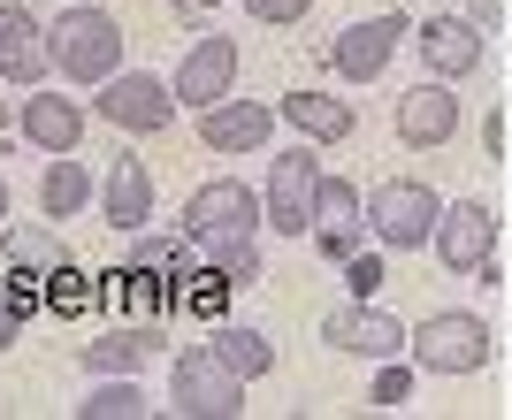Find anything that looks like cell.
Wrapping results in <instances>:
<instances>
[{
	"label": "cell",
	"mask_w": 512,
	"mask_h": 420,
	"mask_svg": "<svg viewBox=\"0 0 512 420\" xmlns=\"http://www.w3.org/2000/svg\"><path fill=\"white\" fill-rule=\"evenodd\" d=\"M46 46H54V77L92 84V92L123 69V23L92 0H62V16L46 23Z\"/></svg>",
	"instance_id": "6da1fadb"
},
{
	"label": "cell",
	"mask_w": 512,
	"mask_h": 420,
	"mask_svg": "<svg viewBox=\"0 0 512 420\" xmlns=\"http://www.w3.org/2000/svg\"><path fill=\"white\" fill-rule=\"evenodd\" d=\"M406 359L421 367V375H482L490 367V321L467 314V306H444V314H421L413 321V344Z\"/></svg>",
	"instance_id": "7a4b0ae2"
},
{
	"label": "cell",
	"mask_w": 512,
	"mask_h": 420,
	"mask_svg": "<svg viewBox=\"0 0 512 420\" xmlns=\"http://www.w3.org/2000/svg\"><path fill=\"white\" fill-rule=\"evenodd\" d=\"M436 214H444V199H436L421 176H390V184L367 191V237L383 252H428Z\"/></svg>",
	"instance_id": "3957f363"
},
{
	"label": "cell",
	"mask_w": 512,
	"mask_h": 420,
	"mask_svg": "<svg viewBox=\"0 0 512 420\" xmlns=\"http://www.w3.org/2000/svg\"><path fill=\"white\" fill-rule=\"evenodd\" d=\"M321 184H329V168H321L314 146L268 153V237H314Z\"/></svg>",
	"instance_id": "277c9868"
},
{
	"label": "cell",
	"mask_w": 512,
	"mask_h": 420,
	"mask_svg": "<svg viewBox=\"0 0 512 420\" xmlns=\"http://www.w3.org/2000/svg\"><path fill=\"white\" fill-rule=\"evenodd\" d=\"M169 413H184V420H237V413H245V382L214 359V344H184V352H176Z\"/></svg>",
	"instance_id": "5b68a950"
},
{
	"label": "cell",
	"mask_w": 512,
	"mask_h": 420,
	"mask_svg": "<svg viewBox=\"0 0 512 420\" xmlns=\"http://www.w3.org/2000/svg\"><path fill=\"white\" fill-rule=\"evenodd\" d=\"M92 115L115 130H146V138H161V130L176 123V84L169 77H153V69H115V77L100 84V100H92Z\"/></svg>",
	"instance_id": "8992f818"
},
{
	"label": "cell",
	"mask_w": 512,
	"mask_h": 420,
	"mask_svg": "<svg viewBox=\"0 0 512 420\" xmlns=\"http://www.w3.org/2000/svg\"><path fill=\"white\" fill-rule=\"evenodd\" d=\"M260 222H268V199L253 184H237V176H214V184H199L184 199L176 230L184 237H260Z\"/></svg>",
	"instance_id": "52a82bcc"
},
{
	"label": "cell",
	"mask_w": 512,
	"mask_h": 420,
	"mask_svg": "<svg viewBox=\"0 0 512 420\" xmlns=\"http://www.w3.org/2000/svg\"><path fill=\"white\" fill-rule=\"evenodd\" d=\"M413 39V23L390 8V16H360V23H344L337 39H329V77L344 84H375L390 69V54Z\"/></svg>",
	"instance_id": "ba28073f"
},
{
	"label": "cell",
	"mask_w": 512,
	"mask_h": 420,
	"mask_svg": "<svg viewBox=\"0 0 512 420\" xmlns=\"http://www.w3.org/2000/svg\"><path fill=\"white\" fill-rule=\"evenodd\" d=\"M428 252H436V268H444V275H474L482 260H497V207H490V199H451V207L436 214Z\"/></svg>",
	"instance_id": "9c48e42d"
},
{
	"label": "cell",
	"mask_w": 512,
	"mask_h": 420,
	"mask_svg": "<svg viewBox=\"0 0 512 420\" xmlns=\"http://www.w3.org/2000/svg\"><path fill=\"white\" fill-rule=\"evenodd\" d=\"M321 344H329V352H352V359H406L413 329L398 314H383L375 298H352V306H337V314L321 321Z\"/></svg>",
	"instance_id": "30bf717a"
},
{
	"label": "cell",
	"mask_w": 512,
	"mask_h": 420,
	"mask_svg": "<svg viewBox=\"0 0 512 420\" xmlns=\"http://www.w3.org/2000/svg\"><path fill=\"white\" fill-rule=\"evenodd\" d=\"M169 84H176V107H199V115H207L214 100H230L237 92V39H222V31L192 39Z\"/></svg>",
	"instance_id": "8fae6325"
},
{
	"label": "cell",
	"mask_w": 512,
	"mask_h": 420,
	"mask_svg": "<svg viewBox=\"0 0 512 420\" xmlns=\"http://www.w3.org/2000/svg\"><path fill=\"white\" fill-rule=\"evenodd\" d=\"M16 130H23V146H39V153H77V146H85V100L39 84V92H23Z\"/></svg>",
	"instance_id": "7c38bea8"
},
{
	"label": "cell",
	"mask_w": 512,
	"mask_h": 420,
	"mask_svg": "<svg viewBox=\"0 0 512 420\" xmlns=\"http://www.w3.org/2000/svg\"><path fill=\"white\" fill-rule=\"evenodd\" d=\"M459 138V100H451V84L444 77H428L413 84V92H398V146L413 153H436Z\"/></svg>",
	"instance_id": "4fadbf2b"
},
{
	"label": "cell",
	"mask_w": 512,
	"mask_h": 420,
	"mask_svg": "<svg viewBox=\"0 0 512 420\" xmlns=\"http://www.w3.org/2000/svg\"><path fill=\"white\" fill-rule=\"evenodd\" d=\"M482 39H490V31H482L474 16H428L421 31H413L428 77H444V84H459V77H474V69H482Z\"/></svg>",
	"instance_id": "5bb4252c"
},
{
	"label": "cell",
	"mask_w": 512,
	"mask_h": 420,
	"mask_svg": "<svg viewBox=\"0 0 512 420\" xmlns=\"http://www.w3.org/2000/svg\"><path fill=\"white\" fill-rule=\"evenodd\" d=\"M276 138V107L268 100H214L199 115V146L207 153H268Z\"/></svg>",
	"instance_id": "9a60e30c"
},
{
	"label": "cell",
	"mask_w": 512,
	"mask_h": 420,
	"mask_svg": "<svg viewBox=\"0 0 512 420\" xmlns=\"http://www.w3.org/2000/svg\"><path fill=\"white\" fill-rule=\"evenodd\" d=\"M0 77L23 92H39L54 77V46H46V23L31 8H0Z\"/></svg>",
	"instance_id": "2e32d148"
},
{
	"label": "cell",
	"mask_w": 512,
	"mask_h": 420,
	"mask_svg": "<svg viewBox=\"0 0 512 420\" xmlns=\"http://www.w3.org/2000/svg\"><path fill=\"white\" fill-rule=\"evenodd\" d=\"M161 344H169V336H161V321H123V329H107V336H92V344H77V359H85V375H146Z\"/></svg>",
	"instance_id": "e0dca14e"
},
{
	"label": "cell",
	"mask_w": 512,
	"mask_h": 420,
	"mask_svg": "<svg viewBox=\"0 0 512 420\" xmlns=\"http://www.w3.org/2000/svg\"><path fill=\"white\" fill-rule=\"evenodd\" d=\"M100 214L115 222V230H146L153 222V176L138 153H115V168H107V184H100Z\"/></svg>",
	"instance_id": "ac0fdd59"
},
{
	"label": "cell",
	"mask_w": 512,
	"mask_h": 420,
	"mask_svg": "<svg viewBox=\"0 0 512 420\" xmlns=\"http://www.w3.org/2000/svg\"><path fill=\"white\" fill-rule=\"evenodd\" d=\"M276 115L306 130V146H344L352 138V100H329V92H283Z\"/></svg>",
	"instance_id": "d6986e66"
},
{
	"label": "cell",
	"mask_w": 512,
	"mask_h": 420,
	"mask_svg": "<svg viewBox=\"0 0 512 420\" xmlns=\"http://www.w3.org/2000/svg\"><path fill=\"white\" fill-rule=\"evenodd\" d=\"M92 199H100V184L85 176V161H77V153H54L46 176H39V214L46 222H77Z\"/></svg>",
	"instance_id": "ffe728a7"
},
{
	"label": "cell",
	"mask_w": 512,
	"mask_h": 420,
	"mask_svg": "<svg viewBox=\"0 0 512 420\" xmlns=\"http://www.w3.org/2000/svg\"><path fill=\"white\" fill-rule=\"evenodd\" d=\"M214 359L230 367L237 382H260V375H276V344H268V329H245V321H214L207 329Z\"/></svg>",
	"instance_id": "44dd1931"
},
{
	"label": "cell",
	"mask_w": 512,
	"mask_h": 420,
	"mask_svg": "<svg viewBox=\"0 0 512 420\" xmlns=\"http://www.w3.org/2000/svg\"><path fill=\"white\" fill-rule=\"evenodd\" d=\"M0 260H8V275H31V283H46V275L69 260V245L46 222H23V230H0Z\"/></svg>",
	"instance_id": "7402d4cb"
},
{
	"label": "cell",
	"mask_w": 512,
	"mask_h": 420,
	"mask_svg": "<svg viewBox=\"0 0 512 420\" xmlns=\"http://www.w3.org/2000/svg\"><path fill=\"white\" fill-rule=\"evenodd\" d=\"M192 252H199V268H214L230 291H253L260 275H268V268H260V245H253V237H192Z\"/></svg>",
	"instance_id": "603a6c76"
},
{
	"label": "cell",
	"mask_w": 512,
	"mask_h": 420,
	"mask_svg": "<svg viewBox=\"0 0 512 420\" xmlns=\"http://www.w3.org/2000/svg\"><path fill=\"white\" fill-rule=\"evenodd\" d=\"M138 413H153L146 375H92L85 405H77V420H138Z\"/></svg>",
	"instance_id": "cb8c5ba5"
},
{
	"label": "cell",
	"mask_w": 512,
	"mask_h": 420,
	"mask_svg": "<svg viewBox=\"0 0 512 420\" xmlns=\"http://www.w3.org/2000/svg\"><path fill=\"white\" fill-rule=\"evenodd\" d=\"M314 230H367V191L352 184V176H329V184H321Z\"/></svg>",
	"instance_id": "d4e9b609"
},
{
	"label": "cell",
	"mask_w": 512,
	"mask_h": 420,
	"mask_svg": "<svg viewBox=\"0 0 512 420\" xmlns=\"http://www.w3.org/2000/svg\"><path fill=\"white\" fill-rule=\"evenodd\" d=\"M92 298H100V283H92L85 268H77V260H62V268L46 275V314H62V321H77L92 306Z\"/></svg>",
	"instance_id": "484cf974"
},
{
	"label": "cell",
	"mask_w": 512,
	"mask_h": 420,
	"mask_svg": "<svg viewBox=\"0 0 512 420\" xmlns=\"http://www.w3.org/2000/svg\"><path fill=\"white\" fill-rule=\"evenodd\" d=\"M184 306H192V314H199V321H207V329H214V321L230 314V283H222V275H214V268H199L192 283H184Z\"/></svg>",
	"instance_id": "4316f807"
},
{
	"label": "cell",
	"mask_w": 512,
	"mask_h": 420,
	"mask_svg": "<svg viewBox=\"0 0 512 420\" xmlns=\"http://www.w3.org/2000/svg\"><path fill=\"white\" fill-rule=\"evenodd\" d=\"M413 375H421L413 359H383V367H375V382H367V405H406V398H413Z\"/></svg>",
	"instance_id": "83f0119b"
},
{
	"label": "cell",
	"mask_w": 512,
	"mask_h": 420,
	"mask_svg": "<svg viewBox=\"0 0 512 420\" xmlns=\"http://www.w3.org/2000/svg\"><path fill=\"white\" fill-rule=\"evenodd\" d=\"M344 291H352V298L383 291V252H352V260H344Z\"/></svg>",
	"instance_id": "f1b7e54d"
},
{
	"label": "cell",
	"mask_w": 512,
	"mask_h": 420,
	"mask_svg": "<svg viewBox=\"0 0 512 420\" xmlns=\"http://www.w3.org/2000/svg\"><path fill=\"white\" fill-rule=\"evenodd\" d=\"M245 16H253V23H306V16H314V0H245Z\"/></svg>",
	"instance_id": "f546056e"
},
{
	"label": "cell",
	"mask_w": 512,
	"mask_h": 420,
	"mask_svg": "<svg viewBox=\"0 0 512 420\" xmlns=\"http://www.w3.org/2000/svg\"><path fill=\"white\" fill-rule=\"evenodd\" d=\"M314 252H321V260H337V268H344V260L360 252V230H314Z\"/></svg>",
	"instance_id": "4dcf8cb0"
},
{
	"label": "cell",
	"mask_w": 512,
	"mask_h": 420,
	"mask_svg": "<svg viewBox=\"0 0 512 420\" xmlns=\"http://www.w3.org/2000/svg\"><path fill=\"white\" fill-rule=\"evenodd\" d=\"M23 321H31V314H23L16 298H8V283H0V352H8V344H23Z\"/></svg>",
	"instance_id": "1f68e13d"
},
{
	"label": "cell",
	"mask_w": 512,
	"mask_h": 420,
	"mask_svg": "<svg viewBox=\"0 0 512 420\" xmlns=\"http://www.w3.org/2000/svg\"><path fill=\"white\" fill-rule=\"evenodd\" d=\"M467 16L482 23V31H497V16H505V0H467Z\"/></svg>",
	"instance_id": "d6a6232c"
},
{
	"label": "cell",
	"mask_w": 512,
	"mask_h": 420,
	"mask_svg": "<svg viewBox=\"0 0 512 420\" xmlns=\"http://www.w3.org/2000/svg\"><path fill=\"white\" fill-rule=\"evenodd\" d=\"M8 92H16V84L0 77V130H16V115H23V107H16V100H8Z\"/></svg>",
	"instance_id": "836d02e7"
},
{
	"label": "cell",
	"mask_w": 512,
	"mask_h": 420,
	"mask_svg": "<svg viewBox=\"0 0 512 420\" xmlns=\"http://www.w3.org/2000/svg\"><path fill=\"white\" fill-rule=\"evenodd\" d=\"M0 230H8V176H0Z\"/></svg>",
	"instance_id": "e575fe53"
},
{
	"label": "cell",
	"mask_w": 512,
	"mask_h": 420,
	"mask_svg": "<svg viewBox=\"0 0 512 420\" xmlns=\"http://www.w3.org/2000/svg\"><path fill=\"white\" fill-rule=\"evenodd\" d=\"M176 8H214V0H176Z\"/></svg>",
	"instance_id": "d590c367"
}]
</instances>
